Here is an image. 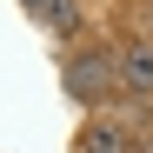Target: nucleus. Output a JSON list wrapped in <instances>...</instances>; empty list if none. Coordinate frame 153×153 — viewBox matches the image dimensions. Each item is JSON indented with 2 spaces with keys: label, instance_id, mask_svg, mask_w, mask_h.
<instances>
[{
  "label": "nucleus",
  "instance_id": "nucleus-3",
  "mask_svg": "<svg viewBox=\"0 0 153 153\" xmlns=\"http://www.w3.org/2000/svg\"><path fill=\"white\" fill-rule=\"evenodd\" d=\"M80 153H133V146H126V133H120L113 120H93L87 133H80Z\"/></svg>",
  "mask_w": 153,
  "mask_h": 153
},
{
  "label": "nucleus",
  "instance_id": "nucleus-1",
  "mask_svg": "<svg viewBox=\"0 0 153 153\" xmlns=\"http://www.w3.org/2000/svg\"><path fill=\"white\" fill-rule=\"evenodd\" d=\"M60 80H67V93L80 100V107H100V100L120 87V60H113V53H93V47H80V53H67V60H60Z\"/></svg>",
  "mask_w": 153,
  "mask_h": 153
},
{
  "label": "nucleus",
  "instance_id": "nucleus-2",
  "mask_svg": "<svg viewBox=\"0 0 153 153\" xmlns=\"http://www.w3.org/2000/svg\"><path fill=\"white\" fill-rule=\"evenodd\" d=\"M120 87L133 93V100H153V33L120 53Z\"/></svg>",
  "mask_w": 153,
  "mask_h": 153
},
{
  "label": "nucleus",
  "instance_id": "nucleus-4",
  "mask_svg": "<svg viewBox=\"0 0 153 153\" xmlns=\"http://www.w3.org/2000/svg\"><path fill=\"white\" fill-rule=\"evenodd\" d=\"M27 7H33L40 27H53V33H73V20H80V13H73V0H27Z\"/></svg>",
  "mask_w": 153,
  "mask_h": 153
}]
</instances>
